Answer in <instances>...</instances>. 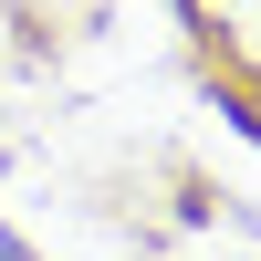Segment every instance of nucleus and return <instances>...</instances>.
<instances>
[{
  "label": "nucleus",
  "mask_w": 261,
  "mask_h": 261,
  "mask_svg": "<svg viewBox=\"0 0 261 261\" xmlns=\"http://www.w3.org/2000/svg\"><path fill=\"white\" fill-rule=\"evenodd\" d=\"M0 261H32V251H21V241H11V230H0Z\"/></svg>",
  "instance_id": "obj_1"
}]
</instances>
